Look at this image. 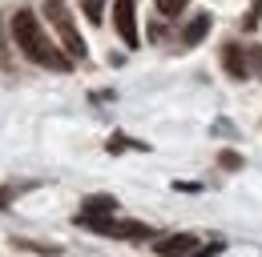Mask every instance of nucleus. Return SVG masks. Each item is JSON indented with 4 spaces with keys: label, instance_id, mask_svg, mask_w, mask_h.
Here are the masks:
<instances>
[{
    "label": "nucleus",
    "instance_id": "1",
    "mask_svg": "<svg viewBox=\"0 0 262 257\" xmlns=\"http://www.w3.org/2000/svg\"><path fill=\"white\" fill-rule=\"evenodd\" d=\"M12 36H16V44H20V53L29 57L33 64H45V68H53V72H69V57L40 32V20H36L33 8H20L16 16H12Z\"/></svg>",
    "mask_w": 262,
    "mask_h": 257
},
{
    "label": "nucleus",
    "instance_id": "2",
    "mask_svg": "<svg viewBox=\"0 0 262 257\" xmlns=\"http://www.w3.org/2000/svg\"><path fill=\"white\" fill-rule=\"evenodd\" d=\"M40 12H45V20L57 29V36H61V44H65V57H73V61H85V36L77 32V24H73V16H69V8L61 4V0H45L40 4Z\"/></svg>",
    "mask_w": 262,
    "mask_h": 257
},
{
    "label": "nucleus",
    "instance_id": "3",
    "mask_svg": "<svg viewBox=\"0 0 262 257\" xmlns=\"http://www.w3.org/2000/svg\"><path fill=\"white\" fill-rule=\"evenodd\" d=\"M113 24H117V36L137 48V16H133V0H113Z\"/></svg>",
    "mask_w": 262,
    "mask_h": 257
},
{
    "label": "nucleus",
    "instance_id": "4",
    "mask_svg": "<svg viewBox=\"0 0 262 257\" xmlns=\"http://www.w3.org/2000/svg\"><path fill=\"white\" fill-rule=\"evenodd\" d=\"M158 257H190L198 249V233H169L162 241H154Z\"/></svg>",
    "mask_w": 262,
    "mask_h": 257
},
{
    "label": "nucleus",
    "instance_id": "5",
    "mask_svg": "<svg viewBox=\"0 0 262 257\" xmlns=\"http://www.w3.org/2000/svg\"><path fill=\"white\" fill-rule=\"evenodd\" d=\"M210 29H214V16H210V12L194 16V20L186 24V32H182V48H194V44H198V40H202V36H206Z\"/></svg>",
    "mask_w": 262,
    "mask_h": 257
},
{
    "label": "nucleus",
    "instance_id": "6",
    "mask_svg": "<svg viewBox=\"0 0 262 257\" xmlns=\"http://www.w3.org/2000/svg\"><path fill=\"white\" fill-rule=\"evenodd\" d=\"M222 64H226V72L234 76V81H242V76H246V53H242V48L226 44V48H222Z\"/></svg>",
    "mask_w": 262,
    "mask_h": 257
},
{
    "label": "nucleus",
    "instance_id": "7",
    "mask_svg": "<svg viewBox=\"0 0 262 257\" xmlns=\"http://www.w3.org/2000/svg\"><path fill=\"white\" fill-rule=\"evenodd\" d=\"M81 213H93V217H109V213H117V201H113V197H109V193H105V197H85V209H81Z\"/></svg>",
    "mask_w": 262,
    "mask_h": 257
},
{
    "label": "nucleus",
    "instance_id": "8",
    "mask_svg": "<svg viewBox=\"0 0 262 257\" xmlns=\"http://www.w3.org/2000/svg\"><path fill=\"white\" fill-rule=\"evenodd\" d=\"M16 245L29 253H61V245H53V241H16Z\"/></svg>",
    "mask_w": 262,
    "mask_h": 257
},
{
    "label": "nucleus",
    "instance_id": "9",
    "mask_svg": "<svg viewBox=\"0 0 262 257\" xmlns=\"http://www.w3.org/2000/svg\"><path fill=\"white\" fill-rule=\"evenodd\" d=\"M186 4H190V0H158V12H162V16H182Z\"/></svg>",
    "mask_w": 262,
    "mask_h": 257
},
{
    "label": "nucleus",
    "instance_id": "10",
    "mask_svg": "<svg viewBox=\"0 0 262 257\" xmlns=\"http://www.w3.org/2000/svg\"><path fill=\"white\" fill-rule=\"evenodd\" d=\"M246 61H250V68H254V72L262 76V44H254V48L246 53Z\"/></svg>",
    "mask_w": 262,
    "mask_h": 257
},
{
    "label": "nucleus",
    "instance_id": "11",
    "mask_svg": "<svg viewBox=\"0 0 262 257\" xmlns=\"http://www.w3.org/2000/svg\"><path fill=\"white\" fill-rule=\"evenodd\" d=\"M238 165H242L238 153H222V169H238Z\"/></svg>",
    "mask_w": 262,
    "mask_h": 257
},
{
    "label": "nucleus",
    "instance_id": "12",
    "mask_svg": "<svg viewBox=\"0 0 262 257\" xmlns=\"http://www.w3.org/2000/svg\"><path fill=\"white\" fill-rule=\"evenodd\" d=\"M101 4H105V0H89V8H85L89 20H101Z\"/></svg>",
    "mask_w": 262,
    "mask_h": 257
},
{
    "label": "nucleus",
    "instance_id": "13",
    "mask_svg": "<svg viewBox=\"0 0 262 257\" xmlns=\"http://www.w3.org/2000/svg\"><path fill=\"white\" fill-rule=\"evenodd\" d=\"M214 253H222V245H206V249H194L190 257H214Z\"/></svg>",
    "mask_w": 262,
    "mask_h": 257
},
{
    "label": "nucleus",
    "instance_id": "14",
    "mask_svg": "<svg viewBox=\"0 0 262 257\" xmlns=\"http://www.w3.org/2000/svg\"><path fill=\"white\" fill-rule=\"evenodd\" d=\"M173 189H182V193H198V189H202V185H198V181H178Z\"/></svg>",
    "mask_w": 262,
    "mask_h": 257
},
{
    "label": "nucleus",
    "instance_id": "15",
    "mask_svg": "<svg viewBox=\"0 0 262 257\" xmlns=\"http://www.w3.org/2000/svg\"><path fill=\"white\" fill-rule=\"evenodd\" d=\"M8 201H12V189H0V209H8Z\"/></svg>",
    "mask_w": 262,
    "mask_h": 257
},
{
    "label": "nucleus",
    "instance_id": "16",
    "mask_svg": "<svg viewBox=\"0 0 262 257\" xmlns=\"http://www.w3.org/2000/svg\"><path fill=\"white\" fill-rule=\"evenodd\" d=\"M0 68H8V57H4V53H0Z\"/></svg>",
    "mask_w": 262,
    "mask_h": 257
}]
</instances>
